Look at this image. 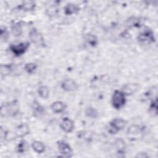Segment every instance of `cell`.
Segmentation results:
<instances>
[{"label": "cell", "instance_id": "cell-1", "mask_svg": "<svg viewBox=\"0 0 158 158\" xmlns=\"http://www.w3.org/2000/svg\"><path fill=\"white\" fill-rule=\"evenodd\" d=\"M126 103V96L121 90H115L112 95L111 104L117 110L122 108Z\"/></svg>", "mask_w": 158, "mask_h": 158}, {"label": "cell", "instance_id": "cell-2", "mask_svg": "<svg viewBox=\"0 0 158 158\" xmlns=\"http://www.w3.org/2000/svg\"><path fill=\"white\" fill-rule=\"evenodd\" d=\"M138 41L144 45L149 44L155 41V36L152 30L149 28H144L137 36Z\"/></svg>", "mask_w": 158, "mask_h": 158}, {"label": "cell", "instance_id": "cell-3", "mask_svg": "<svg viewBox=\"0 0 158 158\" xmlns=\"http://www.w3.org/2000/svg\"><path fill=\"white\" fill-rule=\"evenodd\" d=\"M143 128L138 125H130L127 130V136L130 141H137L143 136Z\"/></svg>", "mask_w": 158, "mask_h": 158}, {"label": "cell", "instance_id": "cell-4", "mask_svg": "<svg viewBox=\"0 0 158 158\" xmlns=\"http://www.w3.org/2000/svg\"><path fill=\"white\" fill-rule=\"evenodd\" d=\"M126 125L127 121L125 120L122 118H115L110 122L107 131L109 133L114 135L123 129Z\"/></svg>", "mask_w": 158, "mask_h": 158}, {"label": "cell", "instance_id": "cell-5", "mask_svg": "<svg viewBox=\"0 0 158 158\" xmlns=\"http://www.w3.org/2000/svg\"><path fill=\"white\" fill-rule=\"evenodd\" d=\"M29 46V42H21L17 44H11L9 46V49L15 56L19 57L26 52Z\"/></svg>", "mask_w": 158, "mask_h": 158}, {"label": "cell", "instance_id": "cell-6", "mask_svg": "<svg viewBox=\"0 0 158 158\" xmlns=\"http://www.w3.org/2000/svg\"><path fill=\"white\" fill-rule=\"evenodd\" d=\"M29 38L32 43L38 47H44L45 46L44 39L42 34L35 28H33L29 32Z\"/></svg>", "mask_w": 158, "mask_h": 158}, {"label": "cell", "instance_id": "cell-7", "mask_svg": "<svg viewBox=\"0 0 158 158\" xmlns=\"http://www.w3.org/2000/svg\"><path fill=\"white\" fill-rule=\"evenodd\" d=\"M18 111V107L15 101L1 105V114L3 117H5L6 115L14 116L17 114Z\"/></svg>", "mask_w": 158, "mask_h": 158}, {"label": "cell", "instance_id": "cell-8", "mask_svg": "<svg viewBox=\"0 0 158 158\" xmlns=\"http://www.w3.org/2000/svg\"><path fill=\"white\" fill-rule=\"evenodd\" d=\"M57 146L59 152L64 157H70L72 156V149L68 143L64 140H59L57 141Z\"/></svg>", "mask_w": 158, "mask_h": 158}, {"label": "cell", "instance_id": "cell-9", "mask_svg": "<svg viewBox=\"0 0 158 158\" xmlns=\"http://www.w3.org/2000/svg\"><path fill=\"white\" fill-rule=\"evenodd\" d=\"M60 86L63 90L67 92L76 91L78 88L77 83L71 78H66L61 83Z\"/></svg>", "mask_w": 158, "mask_h": 158}, {"label": "cell", "instance_id": "cell-10", "mask_svg": "<svg viewBox=\"0 0 158 158\" xmlns=\"http://www.w3.org/2000/svg\"><path fill=\"white\" fill-rule=\"evenodd\" d=\"M60 127L65 133H71L75 128L74 122L69 117H64L60 123Z\"/></svg>", "mask_w": 158, "mask_h": 158}, {"label": "cell", "instance_id": "cell-11", "mask_svg": "<svg viewBox=\"0 0 158 158\" xmlns=\"http://www.w3.org/2000/svg\"><path fill=\"white\" fill-rule=\"evenodd\" d=\"M30 133V127L26 123L19 125L15 130V136L16 138H22Z\"/></svg>", "mask_w": 158, "mask_h": 158}, {"label": "cell", "instance_id": "cell-12", "mask_svg": "<svg viewBox=\"0 0 158 158\" xmlns=\"http://www.w3.org/2000/svg\"><path fill=\"white\" fill-rule=\"evenodd\" d=\"M139 86L138 83H129L122 86L121 91L127 96H130L135 93L139 89Z\"/></svg>", "mask_w": 158, "mask_h": 158}, {"label": "cell", "instance_id": "cell-13", "mask_svg": "<svg viewBox=\"0 0 158 158\" xmlns=\"http://www.w3.org/2000/svg\"><path fill=\"white\" fill-rule=\"evenodd\" d=\"M31 107L33 115L36 117H40L45 113V108L36 101H33Z\"/></svg>", "mask_w": 158, "mask_h": 158}, {"label": "cell", "instance_id": "cell-14", "mask_svg": "<svg viewBox=\"0 0 158 158\" xmlns=\"http://www.w3.org/2000/svg\"><path fill=\"white\" fill-rule=\"evenodd\" d=\"M114 146H115L117 153L118 154L123 156L125 154V149H126V143L122 138H118L116 139L114 142Z\"/></svg>", "mask_w": 158, "mask_h": 158}, {"label": "cell", "instance_id": "cell-15", "mask_svg": "<svg viewBox=\"0 0 158 158\" xmlns=\"http://www.w3.org/2000/svg\"><path fill=\"white\" fill-rule=\"evenodd\" d=\"M67 107L66 104L60 101H56L51 104V109L53 112L56 114H60L64 112Z\"/></svg>", "mask_w": 158, "mask_h": 158}, {"label": "cell", "instance_id": "cell-16", "mask_svg": "<svg viewBox=\"0 0 158 158\" xmlns=\"http://www.w3.org/2000/svg\"><path fill=\"white\" fill-rule=\"evenodd\" d=\"M64 13L67 15H71L75 14H77L79 12L80 8L79 7L73 3H68L67 4L64 8Z\"/></svg>", "mask_w": 158, "mask_h": 158}, {"label": "cell", "instance_id": "cell-17", "mask_svg": "<svg viewBox=\"0 0 158 158\" xmlns=\"http://www.w3.org/2000/svg\"><path fill=\"white\" fill-rule=\"evenodd\" d=\"M84 40L91 47H96L98 44V40L97 36L91 33H86L84 35Z\"/></svg>", "mask_w": 158, "mask_h": 158}, {"label": "cell", "instance_id": "cell-18", "mask_svg": "<svg viewBox=\"0 0 158 158\" xmlns=\"http://www.w3.org/2000/svg\"><path fill=\"white\" fill-rule=\"evenodd\" d=\"M31 148L38 154H41L45 151V145L40 141H33L31 143Z\"/></svg>", "mask_w": 158, "mask_h": 158}, {"label": "cell", "instance_id": "cell-19", "mask_svg": "<svg viewBox=\"0 0 158 158\" xmlns=\"http://www.w3.org/2000/svg\"><path fill=\"white\" fill-rule=\"evenodd\" d=\"M37 93L40 98L46 99L49 96V88L46 85H41L38 88Z\"/></svg>", "mask_w": 158, "mask_h": 158}, {"label": "cell", "instance_id": "cell-20", "mask_svg": "<svg viewBox=\"0 0 158 158\" xmlns=\"http://www.w3.org/2000/svg\"><path fill=\"white\" fill-rule=\"evenodd\" d=\"M36 3L33 1H24L22 2L20 8L25 11H31L35 9Z\"/></svg>", "mask_w": 158, "mask_h": 158}, {"label": "cell", "instance_id": "cell-21", "mask_svg": "<svg viewBox=\"0 0 158 158\" xmlns=\"http://www.w3.org/2000/svg\"><path fill=\"white\" fill-rule=\"evenodd\" d=\"M1 74L2 77L8 76L13 70V65L11 64L1 65Z\"/></svg>", "mask_w": 158, "mask_h": 158}, {"label": "cell", "instance_id": "cell-22", "mask_svg": "<svg viewBox=\"0 0 158 158\" xmlns=\"http://www.w3.org/2000/svg\"><path fill=\"white\" fill-rule=\"evenodd\" d=\"M148 112L150 115L153 117L157 116V97L152 99L148 109Z\"/></svg>", "mask_w": 158, "mask_h": 158}, {"label": "cell", "instance_id": "cell-23", "mask_svg": "<svg viewBox=\"0 0 158 158\" xmlns=\"http://www.w3.org/2000/svg\"><path fill=\"white\" fill-rule=\"evenodd\" d=\"M85 115L91 118H97L99 117V112L93 107L89 106L85 110Z\"/></svg>", "mask_w": 158, "mask_h": 158}, {"label": "cell", "instance_id": "cell-24", "mask_svg": "<svg viewBox=\"0 0 158 158\" xmlns=\"http://www.w3.org/2000/svg\"><path fill=\"white\" fill-rule=\"evenodd\" d=\"M12 33L14 36H20L22 33V25L20 22H17L12 25L11 28Z\"/></svg>", "mask_w": 158, "mask_h": 158}, {"label": "cell", "instance_id": "cell-25", "mask_svg": "<svg viewBox=\"0 0 158 158\" xmlns=\"http://www.w3.org/2000/svg\"><path fill=\"white\" fill-rule=\"evenodd\" d=\"M37 69V65L34 62H28L24 65V70L28 74H33Z\"/></svg>", "mask_w": 158, "mask_h": 158}, {"label": "cell", "instance_id": "cell-26", "mask_svg": "<svg viewBox=\"0 0 158 158\" xmlns=\"http://www.w3.org/2000/svg\"><path fill=\"white\" fill-rule=\"evenodd\" d=\"M17 152L19 154H23L25 152L27 149V143L26 141L22 139L17 146Z\"/></svg>", "mask_w": 158, "mask_h": 158}, {"label": "cell", "instance_id": "cell-27", "mask_svg": "<svg viewBox=\"0 0 158 158\" xmlns=\"http://www.w3.org/2000/svg\"><path fill=\"white\" fill-rule=\"evenodd\" d=\"M128 24L130 27H139L141 26V20L139 18H136L135 17H132L128 20Z\"/></svg>", "mask_w": 158, "mask_h": 158}, {"label": "cell", "instance_id": "cell-28", "mask_svg": "<svg viewBox=\"0 0 158 158\" xmlns=\"http://www.w3.org/2000/svg\"><path fill=\"white\" fill-rule=\"evenodd\" d=\"M1 39L3 42H6L7 41L9 37V31L6 27L1 26Z\"/></svg>", "mask_w": 158, "mask_h": 158}, {"label": "cell", "instance_id": "cell-29", "mask_svg": "<svg viewBox=\"0 0 158 158\" xmlns=\"http://www.w3.org/2000/svg\"><path fill=\"white\" fill-rule=\"evenodd\" d=\"M136 157H139V158H148L149 157V155L147 154L146 152H139L138 153L136 156Z\"/></svg>", "mask_w": 158, "mask_h": 158}]
</instances>
